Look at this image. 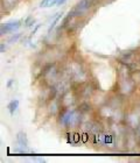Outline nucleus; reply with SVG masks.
<instances>
[{"mask_svg":"<svg viewBox=\"0 0 140 163\" xmlns=\"http://www.w3.org/2000/svg\"><path fill=\"white\" fill-rule=\"evenodd\" d=\"M57 125L67 131H74L81 127L83 122V114L79 112L77 106L74 107H62L56 117Z\"/></svg>","mask_w":140,"mask_h":163,"instance_id":"1","label":"nucleus"},{"mask_svg":"<svg viewBox=\"0 0 140 163\" xmlns=\"http://www.w3.org/2000/svg\"><path fill=\"white\" fill-rule=\"evenodd\" d=\"M95 6V4L91 0H79L77 2V5L71 8V12L74 14L75 18H82L83 15H85L92 7Z\"/></svg>","mask_w":140,"mask_h":163,"instance_id":"2","label":"nucleus"},{"mask_svg":"<svg viewBox=\"0 0 140 163\" xmlns=\"http://www.w3.org/2000/svg\"><path fill=\"white\" fill-rule=\"evenodd\" d=\"M21 23H22L21 20H13V21H9V22H6V23H1V26H0V35L4 36V35H7L9 33L16 32L21 27Z\"/></svg>","mask_w":140,"mask_h":163,"instance_id":"3","label":"nucleus"},{"mask_svg":"<svg viewBox=\"0 0 140 163\" xmlns=\"http://www.w3.org/2000/svg\"><path fill=\"white\" fill-rule=\"evenodd\" d=\"M16 143L18 146L25 150V153L27 152V148H28V138H27V134L25 132H19L16 134Z\"/></svg>","mask_w":140,"mask_h":163,"instance_id":"4","label":"nucleus"},{"mask_svg":"<svg viewBox=\"0 0 140 163\" xmlns=\"http://www.w3.org/2000/svg\"><path fill=\"white\" fill-rule=\"evenodd\" d=\"M20 0H1V11L5 9L6 13L13 11Z\"/></svg>","mask_w":140,"mask_h":163,"instance_id":"5","label":"nucleus"},{"mask_svg":"<svg viewBox=\"0 0 140 163\" xmlns=\"http://www.w3.org/2000/svg\"><path fill=\"white\" fill-rule=\"evenodd\" d=\"M19 100L18 99H12L9 103H8V105H7V110H8V112H9V114L11 115H14V113L16 112V110L19 108Z\"/></svg>","mask_w":140,"mask_h":163,"instance_id":"6","label":"nucleus"},{"mask_svg":"<svg viewBox=\"0 0 140 163\" xmlns=\"http://www.w3.org/2000/svg\"><path fill=\"white\" fill-rule=\"evenodd\" d=\"M62 15H63V13H62V12H58L57 16H56L55 19H53V22L49 25V27H48V30H47V34H48V35H50V34H51V32L55 29L56 25H57V23H58V21L62 19Z\"/></svg>","mask_w":140,"mask_h":163,"instance_id":"7","label":"nucleus"},{"mask_svg":"<svg viewBox=\"0 0 140 163\" xmlns=\"http://www.w3.org/2000/svg\"><path fill=\"white\" fill-rule=\"evenodd\" d=\"M23 23H25V26H26L27 28H30V27L34 26V23H35V19L33 18V15H28V16L25 19Z\"/></svg>","mask_w":140,"mask_h":163,"instance_id":"8","label":"nucleus"},{"mask_svg":"<svg viewBox=\"0 0 140 163\" xmlns=\"http://www.w3.org/2000/svg\"><path fill=\"white\" fill-rule=\"evenodd\" d=\"M21 36H22V33H16V34H13L8 40H7V42L8 43H15V42H18L20 39H21Z\"/></svg>","mask_w":140,"mask_h":163,"instance_id":"9","label":"nucleus"},{"mask_svg":"<svg viewBox=\"0 0 140 163\" xmlns=\"http://www.w3.org/2000/svg\"><path fill=\"white\" fill-rule=\"evenodd\" d=\"M41 26H42L41 23H37V25L34 27V29H33V30H32V33H30V37H32L33 35H35V34H36V32L40 29V27H41Z\"/></svg>","mask_w":140,"mask_h":163,"instance_id":"10","label":"nucleus"},{"mask_svg":"<svg viewBox=\"0 0 140 163\" xmlns=\"http://www.w3.org/2000/svg\"><path fill=\"white\" fill-rule=\"evenodd\" d=\"M13 83H14V79H9V81L7 82V84H6V87H7V89H9V87L13 85Z\"/></svg>","mask_w":140,"mask_h":163,"instance_id":"11","label":"nucleus"},{"mask_svg":"<svg viewBox=\"0 0 140 163\" xmlns=\"http://www.w3.org/2000/svg\"><path fill=\"white\" fill-rule=\"evenodd\" d=\"M5 50H6V46H5V43H1L0 44V51L1 53H5Z\"/></svg>","mask_w":140,"mask_h":163,"instance_id":"12","label":"nucleus"},{"mask_svg":"<svg viewBox=\"0 0 140 163\" xmlns=\"http://www.w3.org/2000/svg\"><path fill=\"white\" fill-rule=\"evenodd\" d=\"M67 2V0H58L57 1V6H62V5H64Z\"/></svg>","mask_w":140,"mask_h":163,"instance_id":"13","label":"nucleus"},{"mask_svg":"<svg viewBox=\"0 0 140 163\" xmlns=\"http://www.w3.org/2000/svg\"><path fill=\"white\" fill-rule=\"evenodd\" d=\"M138 60H139V64H140V51L138 53Z\"/></svg>","mask_w":140,"mask_h":163,"instance_id":"14","label":"nucleus"}]
</instances>
